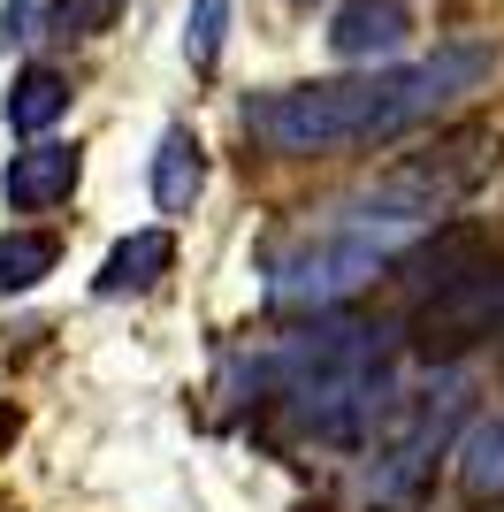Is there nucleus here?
Returning a JSON list of instances; mask_svg holds the SVG:
<instances>
[{
    "instance_id": "f257e3e1",
    "label": "nucleus",
    "mask_w": 504,
    "mask_h": 512,
    "mask_svg": "<svg viewBox=\"0 0 504 512\" xmlns=\"http://www.w3.org/2000/svg\"><path fill=\"white\" fill-rule=\"evenodd\" d=\"M497 69L489 46H443L428 62H367L359 77H329V85H283L245 100V130L252 146L283 153V161H314V153H352V146H382V138H405V130L436 123L443 107L474 92Z\"/></svg>"
},
{
    "instance_id": "f03ea898",
    "label": "nucleus",
    "mask_w": 504,
    "mask_h": 512,
    "mask_svg": "<svg viewBox=\"0 0 504 512\" xmlns=\"http://www.w3.org/2000/svg\"><path fill=\"white\" fill-rule=\"evenodd\" d=\"M413 237H420V222L382 214V207H359V214L321 222V230L283 237V245H268V260H260L268 306H283V314H329V306H344L352 291H367L382 268H398V260L413 253Z\"/></svg>"
},
{
    "instance_id": "7ed1b4c3",
    "label": "nucleus",
    "mask_w": 504,
    "mask_h": 512,
    "mask_svg": "<svg viewBox=\"0 0 504 512\" xmlns=\"http://www.w3.org/2000/svg\"><path fill=\"white\" fill-rule=\"evenodd\" d=\"M466 398H474V383H466L459 367H443L428 390H413L398 406H390V421H382V436L367 451H375V467H367V490L382 497V505H405V497L436 474V459L451 451V436H459L466 421Z\"/></svg>"
},
{
    "instance_id": "20e7f679",
    "label": "nucleus",
    "mask_w": 504,
    "mask_h": 512,
    "mask_svg": "<svg viewBox=\"0 0 504 512\" xmlns=\"http://www.w3.org/2000/svg\"><path fill=\"white\" fill-rule=\"evenodd\" d=\"M504 329V260H482L466 253L451 260L436 283H420V306H413V360L428 367H451L459 352H474L482 337H497Z\"/></svg>"
},
{
    "instance_id": "39448f33",
    "label": "nucleus",
    "mask_w": 504,
    "mask_h": 512,
    "mask_svg": "<svg viewBox=\"0 0 504 512\" xmlns=\"http://www.w3.org/2000/svg\"><path fill=\"white\" fill-rule=\"evenodd\" d=\"M69 192H77V146H54V138H31L0 169V199L16 214H46V207H62Z\"/></svg>"
},
{
    "instance_id": "423d86ee",
    "label": "nucleus",
    "mask_w": 504,
    "mask_h": 512,
    "mask_svg": "<svg viewBox=\"0 0 504 512\" xmlns=\"http://www.w3.org/2000/svg\"><path fill=\"white\" fill-rule=\"evenodd\" d=\"M405 31H413L405 0H344L329 16V54L352 62V69H367V62H390L405 46Z\"/></svg>"
},
{
    "instance_id": "0eeeda50",
    "label": "nucleus",
    "mask_w": 504,
    "mask_h": 512,
    "mask_svg": "<svg viewBox=\"0 0 504 512\" xmlns=\"http://www.w3.org/2000/svg\"><path fill=\"white\" fill-rule=\"evenodd\" d=\"M168 268H176V237H168V230H138V237H123V245L100 260L92 291H100V299H123V291H153Z\"/></svg>"
},
{
    "instance_id": "6e6552de",
    "label": "nucleus",
    "mask_w": 504,
    "mask_h": 512,
    "mask_svg": "<svg viewBox=\"0 0 504 512\" xmlns=\"http://www.w3.org/2000/svg\"><path fill=\"white\" fill-rule=\"evenodd\" d=\"M69 100H77V92H69L62 69H54V62H31L16 85H8L0 115H8V130H16V138H46V130L69 115Z\"/></svg>"
},
{
    "instance_id": "1a4fd4ad",
    "label": "nucleus",
    "mask_w": 504,
    "mask_h": 512,
    "mask_svg": "<svg viewBox=\"0 0 504 512\" xmlns=\"http://www.w3.org/2000/svg\"><path fill=\"white\" fill-rule=\"evenodd\" d=\"M207 192V161H199V138L184 123L161 130V153H153V207L161 214H191Z\"/></svg>"
},
{
    "instance_id": "9d476101",
    "label": "nucleus",
    "mask_w": 504,
    "mask_h": 512,
    "mask_svg": "<svg viewBox=\"0 0 504 512\" xmlns=\"http://www.w3.org/2000/svg\"><path fill=\"white\" fill-rule=\"evenodd\" d=\"M459 490L466 505H504V413L474 421V436L459 444Z\"/></svg>"
},
{
    "instance_id": "9b49d317",
    "label": "nucleus",
    "mask_w": 504,
    "mask_h": 512,
    "mask_svg": "<svg viewBox=\"0 0 504 512\" xmlns=\"http://www.w3.org/2000/svg\"><path fill=\"white\" fill-rule=\"evenodd\" d=\"M54 260H62V245H54L46 230L0 237V299H8V291H31L39 276H54Z\"/></svg>"
},
{
    "instance_id": "f8f14e48",
    "label": "nucleus",
    "mask_w": 504,
    "mask_h": 512,
    "mask_svg": "<svg viewBox=\"0 0 504 512\" xmlns=\"http://www.w3.org/2000/svg\"><path fill=\"white\" fill-rule=\"evenodd\" d=\"M222 39H230V0H191V16H184V62L199 69V77L222 62Z\"/></svg>"
},
{
    "instance_id": "ddd939ff",
    "label": "nucleus",
    "mask_w": 504,
    "mask_h": 512,
    "mask_svg": "<svg viewBox=\"0 0 504 512\" xmlns=\"http://www.w3.org/2000/svg\"><path fill=\"white\" fill-rule=\"evenodd\" d=\"M115 16H123V0H46L39 31L46 39H100Z\"/></svg>"
},
{
    "instance_id": "4468645a",
    "label": "nucleus",
    "mask_w": 504,
    "mask_h": 512,
    "mask_svg": "<svg viewBox=\"0 0 504 512\" xmlns=\"http://www.w3.org/2000/svg\"><path fill=\"white\" fill-rule=\"evenodd\" d=\"M31 16H39V0H8V8H0V46L31 39Z\"/></svg>"
}]
</instances>
